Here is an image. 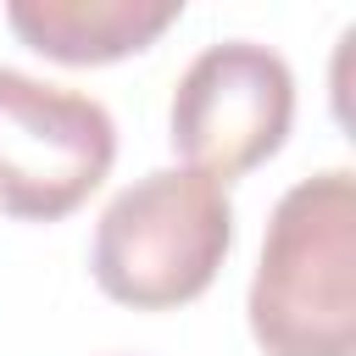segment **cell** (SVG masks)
I'll use <instances>...</instances> for the list:
<instances>
[{
    "instance_id": "6da1fadb",
    "label": "cell",
    "mask_w": 356,
    "mask_h": 356,
    "mask_svg": "<svg viewBox=\"0 0 356 356\" xmlns=\"http://www.w3.org/2000/svg\"><path fill=\"white\" fill-rule=\"evenodd\" d=\"M250 334L267 356H356V172L284 189L250 278Z\"/></svg>"
},
{
    "instance_id": "7a4b0ae2",
    "label": "cell",
    "mask_w": 356,
    "mask_h": 356,
    "mask_svg": "<svg viewBox=\"0 0 356 356\" xmlns=\"http://www.w3.org/2000/svg\"><path fill=\"white\" fill-rule=\"evenodd\" d=\"M228 245V189L195 167H156L100 211L89 273L117 306L172 312L211 289Z\"/></svg>"
},
{
    "instance_id": "3957f363",
    "label": "cell",
    "mask_w": 356,
    "mask_h": 356,
    "mask_svg": "<svg viewBox=\"0 0 356 356\" xmlns=\"http://www.w3.org/2000/svg\"><path fill=\"white\" fill-rule=\"evenodd\" d=\"M117 161L111 111L67 83L0 67V211L56 222L78 211Z\"/></svg>"
},
{
    "instance_id": "277c9868",
    "label": "cell",
    "mask_w": 356,
    "mask_h": 356,
    "mask_svg": "<svg viewBox=\"0 0 356 356\" xmlns=\"http://www.w3.org/2000/svg\"><path fill=\"white\" fill-rule=\"evenodd\" d=\"M289 122H295V72L273 44L256 39L206 44L184 67L167 111L172 150L217 184L278 156Z\"/></svg>"
},
{
    "instance_id": "5b68a950",
    "label": "cell",
    "mask_w": 356,
    "mask_h": 356,
    "mask_svg": "<svg viewBox=\"0 0 356 356\" xmlns=\"http://www.w3.org/2000/svg\"><path fill=\"white\" fill-rule=\"evenodd\" d=\"M184 17V0H11V33L67 67H106L156 44Z\"/></svg>"
}]
</instances>
